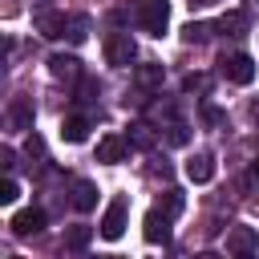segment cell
Returning a JSON list of instances; mask_svg holds the SVG:
<instances>
[{"mask_svg":"<svg viewBox=\"0 0 259 259\" xmlns=\"http://www.w3.org/2000/svg\"><path fill=\"white\" fill-rule=\"evenodd\" d=\"M202 121H206V125H219V121H223V109H214V105H202Z\"/></svg>","mask_w":259,"mask_h":259,"instance_id":"cell-25","label":"cell"},{"mask_svg":"<svg viewBox=\"0 0 259 259\" xmlns=\"http://www.w3.org/2000/svg\"><path fill=\"white\" fill-rule=\"evenodd\" d=\"M49 73H53L57 81H69V85L85 77V73H81V61H77L73 53H53V57H49Z\"/></svg>","mask_w":259,"mask_h":259,"instance_id":"cell-7","label":"cell"},{"mask_svg":"<svg viewBox=\"0 0 259 259\" xmlns=\"http://www.w3.org/2000/svg\"><path fill=\"white\" fill-rule=\"evenodd\" d=\"M32 24H36V32H40V36L57 40V36H65L69 16H65V12H57V8H49V4H40V8L32 12Z\"/></svg>","mask_w":259,"mask_h":259,"instance_id":"cell-5","label":"cell"},{"mask_svg":"<svg viewBox=\"0 0 259 259\" xmlns=\"http://www.w3.org/2000/svg\"><path fill=\"white\" fill-rule=\"evenodd\" d=\"M69 202H73V210L89 214V210L97 206V186H93V182H85V178H77V182H73V198H69Z\"/></svg>","mask_w":259,"mask_h":259,"instance_id":"cell-11","label":"cell"},{"mask_svg":"<svg viewBox=\"0 0 259 259\" xmlns=\"http://www.w3.org/2000/svg\"><path fill=\"white\" fill-rule=\"evenodd\" d=\"M166 20H170L166 0H142V8H138V24H142V32L162 36V32H166Z\"/></svg>","mask_w":259,"mask_h":259,"instance_id":"cell-3","label":"cell"},{"mask_svg":"<svg viewBox=\"0 0 259 259\" xmlns=\"http://www.w3.org/2000/svg\"><path fill=\"white\" fill-rule=\"evenodd\" d=\"M125 150H130V138H121V134H105V138L97 142V162L113 166V162L125 158Z\"/></svg>","mask_w":259,"mask_h":259,"instance_id":"cell-10","label":"cell"},{"mask_svg":"<svg viewBox=\"0 0 259 259\" xmlns=\"http://www.w3.org/2000/svg\"><path fill=\"white\" fill-rule=\"evenodd\" d=\"M8 125H12V130H32V105H28V101H12Z\"/></svg>","mask_w":259,"mask_h":259,"instance_id":"cell-16","label":"cell"},{"mask_svg":"<svg viewBox=\"0 0 259 259\" xmlns=\"http://www.w3.org/2000/svg\"><path fill=\"white\" fill-rule=\"evenodd\" d=\"M186 178L198 182V186L210 182V178H214V158H210V154H194V158L186 162Z\"/></svg>","mask_w":259,"mask_h":259,"instance_id":"cell-12","label":"cell"},{"mask_svg":"<svg viewBox=\"0 0 259 259\" xmlns=\"http://www.w3.org/2000/svg\"><path fill=\"white\" fill-rule=\"evenodd\" d=\"M255 178H259V158H255Z\"/></svg>","mask_w":259,"mask_h":259,"instance_id":"cell-27","label":"cell"},{"mask_svg":"<svg viewBox=\"0 0 259 259\" xmlns=\"http://www.w3.org/2000/svg\"><path fill=\"white\" fill-rule=\"evenodd\" d=\"M166 138H170L174 146H186V142H190V130H186L182 121H170V125H166Z\"/></svg>","mask_w":259,"mask_h":259,"instance_id":"cell-22","label":"cell"},{"mask_svg":"<svg viewBox=\"0 0 259 259\" xmlns=\"http://www.w3.org/2000/svg\"><path fill=\"white\" fill-rule=\"evenodd\" d=\"M182 89H206V77L202 73H186L182 77Z\"/></svg>","mask_w":259,"mask_h":259,"instance_id":"cell-24","label":"cell"},{"mask_svg":"<svg viewBox=\"0 0 259 259\" xmlns=\"http://www.w3.org/2000/svg\"><path fill=\"white\" fill-rule=\"evenodd\" d=\"M89 239H93V227L77 223V227H69V231H65V251H85V247H89Z\"/></svg>","mask_w":259,"mask_h":259,"instance_id":"cell-15","label":"cell"},{"mask_svg":"<svg viewBox=\"0 0 259 259\" xmlns=\"http://www.w3.org/2000/svg\"><path fill=\"white\" fill-rule=\"evenodd\" d=\"M182 40H186V45H206V40H210V24H202V20L182 24Z\"/></svg>","mask_w":259,"mask_h":259,"instance_id":"cell-18","label":"cell"},{"mask_svg":"<svg viewBox=\"0 0 259 259\" xmlns=\"http://www.w3.org/2000/svg\"><path fill=\"white\" fill-rule=\"evenodd\" d=\"M219 73H223L227 81H235V85H251V81H255V61H251L247 53H231V57L219 61Z\"/></svg>","mask_w":259,"mask_h":259,"instance_id":"cell-4","label":"cell"},{"mask_svg":"<svg viewBox=\"0 0 259 259\" xmlns=\"http://www.w3.org/2000/svg\"><path fill=\"white\" fill-rule=\"evenodd\" d=\"M0 166H4V170L16 166V150H12V146H0Z\"/></svg>","mask_w":259,"mask_h":259,"instance_id":"cell-26","label":"cell"},{"mask_svg":"<svg viewBox=\"0 0 259 259\" xmlns=\"http://www.w3.org/2000/svg\"><path fill=\"white\" fill-rule=\"evenodd\" d=\"M16 198H20V186H16V178H4V182H0V202H4V206H12Z\"/></svg>","mask_w":259,"mask_h":259,"instance_id":"cell-23","label":"cell"},{"mask_svg":"<svg viewBox=\"0 0 259 259\" xmlns=\"http://www.w3.org/2000/svg\"><path fill=\"white\" fill-rule=\"evenodd\" d=\"M134 57H138V45H134L130 32H109V36H105V65H113V69H130Z\"/></svg>","mask_w":259,"mask_h":259,"instance_id":"cell-1","label":"cell"},{"mask_svg":"<svg viewBox=\"0 0 259 259\" xmlns=\"http://www.w3.org/2000/svg\"><path fill=\"white\" fill-rule=\"evenodd\" d=\"M125 138H130V146H138V150H150V146H154V134H150V125H142V121H134Z\"/></svg>","mask_w":259,"mask_h":259,"instance_id":"cell-21","label":"cell"},{"mask_svg":"<svg viewBox=\"0 0 259 259\" xmlns=\"http://www.w3.org/2000/svg\"><path fill=\"white\" fill-rule=\"evenodd\" d=\"M65 36H69L73 45H81V40L89 36V16H81V12H77V16H69V28H65Z\"/></svg>","mask_w":259,"mask_h":259,"instance_id":"cell-20","label":"cell"},{"mask_svg":"<svg viewBox=\"0 0 259 259\" xmlns=\"http://www.w3.org/2000/svg\"><path fill=\"white\" fill-rule=\"evenodd\" d=\"M219 32H227V36H247V16H243V12H223Z\"/></svg>","mask_w":259,"mask_h":259,"instance_id":"cell-17","label":"cell"},{"mask_svg":"<svg viewBox=\"0 0 259 259\" xmlns=\"http://www.w3.org/2000/svg\"><path fill=\"white\" fill-rule=\"evenodd\" d=\"M142 235H146V243H162V247H166V243H170V214L154 206V210L146 214V223H142Z\"/></svg>","mask_w":259,"mask_h":259,"instance_id":"cell-9","label":"cell"},{"mask_svg":"<svg viewBox=\"0 0 259 259\" xmlns=\"http://www.w3.org/2000/svg\"><path fill=\"white\" fill-rule=\"evenodd\" d=\"M227 251L231 255H255L259 251V231L255 227H231L227 231Z\"/></svg>","mask_w":259,"mask_h":259,"instance_id":"cell-6","label":"cell"},{"mask_svg":"<svg viewBox=\"0 0 259 259\" xmlns=\"http://www.w3.org/2000/svg\"><path fill=\"white\" fill-rule=\"evenodd\" d=\"M61 138H65V142H73V146H81V142L89 138V117H81V113L65 117V121H61Z\"/></svg>","mask_w":259,"mask_h":259,"instance_id":"cell-13","label":"cell"},{"mask_svg":"<svg viewBox=\"0 0 259 259\" xmlns=\"http://www.w3.org/2000/svg\"><path fill=\"white\" fill-rule=\"evenodd\" d=\"M182 206H186V194H182L178 186H170V190L162 194V202H158V210H166L170 219H174V214H182Z\"/></svg>","mask_w":259,"mask_h":259,"instance_id":"cell-19","label":"cell"},{"mask_svg":"<svg viewBox=\"0 0 259 259\" xmlns=\"http://www.w3.org/2000/svg\"><path fill=\"white\" fill-rule=\"evenodd\" d=\"M162 77H166V69H162L158 61L138 65V85H142V89H158V85H162Z\"/></svg>","mask_w":259,"mask_h":259,"instance_id":"cell-14","label":"cell"},{"mask_svg":"<svg viewBox=\"0 0 259 259\" xmlns=\"http://www.w3.org/2000/svg\"><path fill=\"white\" fill-rule=\"evenodd\" d=\"M125 214H130V202H125V194H117V198L105 206V214H101V239L117 243V239L125 235Z\"/></svg>","mask_w":259,"mask_h":259,"instance_id":"cell-2","label":"cell"},{"mask_svg":"<svg viewBox=\"0 0 259 259\" xmlns=\"http://www.w3.org/2000/svg\"><path fill=\"white\" fill-rule=\"evenodd\" d=\"M12 235L16 239H28V235H36V231H45V210L40 206H28V210H20V214H12Z\"/></svg>","mask_w":259,"mask_h":259,"instance_id":"cell-8","label":"cell"}]
</instances>
